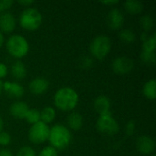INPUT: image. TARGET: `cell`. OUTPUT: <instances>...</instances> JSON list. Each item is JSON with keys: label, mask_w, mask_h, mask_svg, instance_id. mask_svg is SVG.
<instances>
[{"label": "cell", "mask_w": 156, "mask_h": 156, "mask_svg": "<svg viewBox=\"0 0 156 156\" xmlns=\"http://www.w3.org/2000/svg\"><path fill=\"white\" fill-rule=\"evenodd\" d=\"M80 66L82 69H90L93 66V58L90 56H84L80 59Z\"/></svg>", "instance_id": "83f0119b"}, {"label": "cell", "mask_w": 156, "mask_h": 156, "mask_svg": "<svg viewBox=\"0 0 156 156\" xmlns=\"http://www.w3.org/2000/svg\"><path fill=\"white\" fill-rule=\"evenodd\" d=\"M120 39L125 44H132L136 40V34L131 28L122 29L119 33Z\"/></svg>", "instance_id": "7402d4cb"}, {"label": "cell", "mask_w": 156, "mask_h": 156, "mask_svg": "<svg viewBox=\"0 0 156 156\" xmlns=\"http://www.w3.org/2000/svg\"><path fill=\"white\" fill-rule=\"evenodd\" d=\"M93 106H94L95 112L99 114V116L112 114V112H111V108H112L111 100L105 95H99L94 100Z\"/></svg>", "instance_id": "9a60e30c"}, {"label": "cell", "mask_w": 156, "mask_h": 156, "mask_svg": "<svg viewBox=\"0 0 156 156\" xmlns=\"http://www.w3.org/2000/svg\"><path fill=\"white\" fill-rule=\"evenodd\" d=\"M135 130H136L135 122L133 121V120L127 122V123H126V125H125V133H126L128 136H132V135L134 134Z\"/></svg>", "instance_id": "f1b7e54d"}, {"label": "cell", "mask_w": 156, "mask_h": 156, "mask_svg": "<svg viewBox=\"0 0 156 156\" xmlns=\"http://www.w3.org/2000/svg\"><path fill=\"white\" fill-rule=\"evenodd\" d=\"M16 27V20L15 16L6 11L0 14V31L2 33H12Z\"/></svg>", "instance_id": "4fadbf2b"}, {"label": "cell", "mask_w": 156, "mask_h": 156, "mask_svg": "<svg viewBox=\"0 0 156 156\" xmlns=\"http://www.w3.org/2000/svg\"><path fill=\"white\" fill-rule=\"evenodd\" d=\"M4 126H5V123H4V120L3 118L0 116V133L4 131Z\"/></svg>", "instance_id": "d590c367"}, {"label": "cell", "mask_w": 156, "mask_h": 156, "mask_svg": "<svg viewBox=\"0 0 156 156\" xmlns=\"http://www.w3.org/2000/svg\"><path fill=\"white\" fill-rule=\"evenodd\" d=\"M89 48L91 58H97L98 60H102L111 52L112 40L107 35H98L91 40Z\"/></svg>", "instance_id": "277c9868"}, {"label": "cell", "mask_w": 156, "mask_h": 156, "mask_svg": "<svg viewBox=\"0 0 156 156\" xmlns=\"http://www.w3.org/2000/svg\"><path fill=\"white\" fill-rule=\"evenodd\" d=\"M66 122L68 125L67 127L69 128V131L72 130L74 132H77L82 128L84 120H83V116L80 113L77 112H72L68 115Z\"/></svg>", "instance_id": "e0dca14e"}, {"label": "cell", "mask_w": 156, "mask_h": 156, "mask_svg": "<svg viewBox=\"0 0 156 156\" xmlns=\"http://www.w3.org/2000/svg\"><path fill=\"white\" fill-rule=\"evenodd\" d=\"M12 141V137L11 135L7 133V132H1L0 133V145L3 147L8 146L11 144Z\"/></svg>", "instance_id": "4316f807"}, {"label": "cell", "mask_w": 156, "mask_h": 156, "mask_svg": "<svg viewBox=\"0 0 156 156\" xmlns=\"http://www.w3.org/2000/svg\"><path fill=\"white\" fill-rule=\"evenodd\" d=\"M3 90L5 93L13 99H20L25 94L24 87L16 81H5L3 82Z\"/></svg>", "instance_id": "5bb4252c"}, {"label": "cell", "mask_w": 156, "mask_h": 156, "mask_svg": "<svg viewBox=\"0 0 156 156\" xmlns=\"http://www.w3.org/2000/svg\"><path fill=\"white\" fill-rule=\"evenodd\" d=\"M11 75L16 80H21L25 79L27 76L26 65L20 60L15 61L11 66Z\"/></svg>", "instance_id": "ac0fdd59"}, {"label": "cell", "mask_w": 156, "mask_h": 156, "mask_svg": "<svg viewBox=\"0 0 156 156\" xmlns=\"http://www.w3.org/2000/svg\"><path fill=\"white\" fill-rule=\"evenodd\" d=\"M2 92H3V82H2V80H0V96L2 94Z\"/></svg>", "instance_id": "8d00e7d4"}, {"label": "cell", "mask_w": 156, "mask_h": 156, "mask_svg": "<svg viewBox=\"0 0 156 156\" xmlns=\"http://www.w3.org/2000/svg\"><path fill=\"white\" fill-rule=\"evenodd\" d=\"M72 134L69 128L63 124H55L49 129L48 142L50 146L58 150H64L68 148L71 143Z\"/></svg>", "instance_id": "7a4b0ae2"}, {"label": "cell", "mask_w": 156, "mask_h": 156, "mask_svg": "<svg viewBox=\"0 0 156 156\" xmlns=\"http://www.w3.org/2000/svg\"><path fill=\"white\" fill-rule=\"evenodd\" d=\"M17 3L19 5H23V6L27 8V7H30L31 5L34 4V1H32V0H19Z\"/></svg>", "instance_id": "1f68e13d"}, {"label": "cell", "mask_w": 156, "mask_h": 156, "mask_svg": "<svg viewBox=\"0 0 156 156\" xmlns=\"http://www.w3.org/2000/svg\"><path fill=\"white\" fill-rule=\"evenodd\" d=\"M8 74V68L5 63H0V80L5 79Z\"/></svg>", "instance_id": "4dcf8cb0"}, {"label": "cell", "mask_w": 156, "mask_h": 156, "mask_svg": "<svg viewBox=\"0 0 156 156\" xmlns=\"http://www.w3.org/2000/svg\"><path fill=\"white\" fill-rule=\"evenodd\" d=\"M49 82L46 78L43 77H36L28 83L29 91L37 96L43 95L48 90Z\"/></svg>", "instance_id": "7c38bea8"}, {"label": "cell", "mask_w": 156, "mask_h": 156, "mask_svg": "<svg viewBox=\"0 0 156 156\" xmlns=\"http://www.w3.org/2000/svg\"><path fill=\"white\" fill-rule=\"evenodd\" d=\"M42 21L41 12L35 7L25 8L19 16V24L27 31H36L40 27Z\"/></svg>", "instance_id": "5b68a950"}, {"label": "cell", "mask_w": 156, "mask_h": 156, "mask_svg": "<svg viewBox=\"0 0 156 156\" xmlns=\"http://www.w3.org/2000/svg\"><path fill=\"white\" fill-rule=\"evenodd\" d=\"M112 69L113 72L117 75H126L133 71L134 69L133 60L126 56H120L114 58L112 64Z\"/></svg>", "instance_id": "9c48e42d"}, {"label": "cell", "mask_w": 156, "mask_h": 156, "mask_svg": "<svg viewBox=\"0 0 156 156\" xmlns=\"http://www.w3.org/2000/svg\"><path fill=\"white\" fill-rule=\"evenodd\" d=\"M143 94L144 96L150 101H154L156 99V80L155 79L148 80L143 87Z\"/></svg>", "instance_id": "ffe728a7"}, {"label": "cell", "mask_w": 156, "mask_h": 156, "mask_svg": "<svg viewBox=\"0 0 156 156\" xmlns=\"http://www.w3.org/2000/svg\"><path fill=\"white\" fill-rule=\"evenodd\" d=\"M5 48L9 55L16 58L26 57L29 51V44L27 38L20 34L11 35L5 42Z\"/></svg>", "instance_id": "3957f363"}, {"label": "cell", "mask_w": 156, "mask_h": 156, "mask_svg": "<svg viewBox=\"0 0 156 156\" xmlns=\"http://www.w3.org/2000/svg\"><path fill=\"white\" fill-rule=\"evenodd\" d=\"M0 156H14L12 152L8 149H1L0 150Z\"/></svg>", "instance_id": "836d02e7"}, {"label": "cell", "mask_w": 156, "mask_h": 156, "mask_svg": "<svg viewBox=\"0 0 156 156\" xmlns=\"http://www.w3.org/2000/svg\"><path fill=\"white\" fill-rule=\"evenodd\" d=\"M37 156H58V151L52 146H45Z\"/></svg>", "instance_id": "484cf974"}, {"label": "cell", "mask_w": 156, "mask_h": 156, "mask_svg": "<svg viewBox=\"0 0 156 156\" xmlns=\"http://www.w3.org/2000/svg\"><path fill=\"white\" fill-rule=\"evenodd\" d=\"M124 24V16L119 8H112L107 16V25L112 30H120Z\"/></svg>", "instance_id": "8fae6325"}, {"label": "cell", "mask_w": 156, "mask_h": 156, "mask_svg": "<svg viewBox=\"0 0 156 156\" xmlns=\"http://www.w3.org/2000/svg\"><path fill=\"white\" fill-rule=\"evenodd\" d=\"M49 126L42 122H38L30 126L28 130V139L34 144H41L48 140Z\"/></svg>", "instance_id": "52a82bcc"}, {"label": "cell", "mask_w": 156, "mask_h": 156, "mask_svg": "<svg viewBox=\"0 0 156 156\" xmlns=\"http://www.w3.org/2000/svg\"><path fill=\"white\" fill-rule=\"evenodd\" d=\"M13 0H0V12H6L13 5Z\"/></svg>", "instance_id": "f546056e"}, {"label": "cell", "mask_w": 156, "mask_h": 156, "mask_svg": "<svg viewBox=\"0 0 156 156\" xmlns=\"http://www.w3.org/2000/svg\"><path fill=\"white\" fill-rule=\"evenodd\" d=\"M56 110L51 106L44 107L40 111V122H44L45 124L52 123L56 119Z\"/></svg>", "instance_id": "44dd1931"}, {"label": "cell", "mask_w": 156, "mask_h": 156, "mask_svg": "<svg viewBox=\"0 0 156 156\" xmlns=\"http://www.w3.org/2000/svg\"><path fill=\"white\" fill-rule=\"evenodd\" d=\"M16 156H37V154L32 147L23 146L18 150Z\"/></svg>", "instance_id": "d4e9b609"}, {"label": "cell", "mask_w": 156, "mask_h": 156, "mask_svg": "<svg viewBox=\"0 0 156 156\" xmlns=\"http://www.w3.org/2000/svg\"><path fill=\"white\" fill-rule=\"evenodd\" d=\"M53 101L57 109L62 112H72L78 106L80 97L73 88L62 87L56 91Z\"/></svg>", "instance_id": "6da1fadb"}, {"label": "cell", "mask_w": 156, "mask_h": 156, "mask_svg": "<svg viewBox=\"0 0 156 156\" xmlns=\"http://www.w3.org/2000/svg\"><path fill=\"white\" fill-rule=\"evenodd\" d=\"M154 26V20L150 15H144L140 18V27L144 32L149 33Z\"/></svg>", "instance_id": "603a6c76"}, {"label": "cell", "mask_w": 156, "mask_h": 156, "mask_svg": "<svg viewBox=\"0 0 156 156\" xmlns=\"http://www.w3.org/2000/svg\"><path fill=\"white\" fill-rule=\"evenodd\" d=\"M135 145L138 152L144 155L152 154L155 150V142L152 137L148 135L139 136L136 139Z\"/></svg>", "instance_id": "30bf717a"}, {"label": "cell", "mask_w": 156, "mask_h": 156, "mask_svg": "<svg viewBox=\"0 0 156 156\" xmlns=\"http://www.w3.org/2000/svg\"><path fill=\"white\" fill-rule=\"evenodd\" d=\"M123 7L131 15H139L144 10V3L137 0H127L123 3Z\"/></svg>", "instance_id": "d6986e66"}, {"label": "cell", "mask_w": 156, "mask_h": 156, "mask_svg": "<svg viewBox=\"0 0 156 156\" xmlns=\"http://www.w3.org/2000/svg\"><path fill=\"white\" fill-rule=\"evenodd\" d=\"M96 129L102 134L113 136L120 131V125L112 114L99 116L96 122Z\"/></svg>", "instance_id": "8992f818"}, {"label": "cell", "mask_w": 156, "mask_h": 156, "mask_svg": "<svg viewBox=\"0 0 156 156\" xmlns=\"http://www.w3.org/2000/svg\"><path fill=\"white\" fill-rule=\"evenodd\" d=\"M155 49H156V36L155 34L149 35V37L143 41L142 51H141V60L147 65H154L155 63Z\"/></svg>", "instance_id": "ba28073f"}, {"label": "cell", "mask_w": 156, "mask_h": 156, "mask_svg": "<svg viewBox=\"0 0 156 156\" xmlns=\"http://www.w3.org/2000/svg\"><path fill=\"white\" fill-rule=\"evenodd\" d=\"M101 3L104 5H108V6H114L115 5L119 4L118 0H107V1H101Z\"/></svg>", "instance_id": "d6a6232c"}, {"label": "cell", "mask_w": 156, "mask_h": 156, "mask_svg": "<svg viewBox=\"0 0 156 156\" xmlns=\"http://www.w3.org/2000/svg\"><path fill=\"white\" fill-rule=\"evenodd\" d=\"M25 120L31 125L40 122V112L36 108L29 109L25 117Z\"/></svg>", "instance_id": "cb8c5ba5"}, {"label": "cell", "mask_w": 156, "mask_h": 156, "mask_svg": "<svg viewBox=\"0 0 156 156\" xmlns=\"http://www.w3.org/2000/svg\"><path fill=\"white\" fill-rule=\"evenodd\" d=\"M151 156H155V155H154V154H152V155H151Z\"/></svg>", "instance_id": "74e56055"}, {"label": "cell", "mask_w": 156, "mask_h": 156, "mask_svg": "<svg viewBox=\"0 0 156 156\" xmlns=\"http://www.w3.org/2000/svg\"><path fill=\"white\" fill-rule=\"evenodd\" d=\"M30 108L25 101H15L9 107L10 114L17 120H25V117Z\"/></svg>", "instance_id": "2e32d148"}, {"label": "cell", "mask_w": 156, "mask_h": 156, "mask_svg": "<svg viewBox=\"0 0 156 156\" xmlns=\"http://www.w3.org/2000/svg\"><path fill=\"white\" fill-rule=\"evenodd\" d=\"M4 43H5V37H4V35H3V33L0 31V48L3 47Z\"/></svg>", "instance_id": "e575fe53"}]
</instances>
